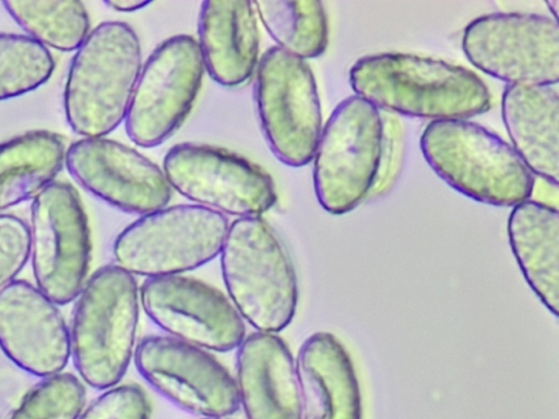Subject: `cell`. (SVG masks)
Segmentation results:
<instances>
[{
  "label": "cell",
  "mask_w": 559,
  "mask_h": 419,
  "mask_svg": "<svg viewBox=\"0 0 559 419\" xmlns=\"http://www.w3.org/2000/svg\"><path fill=\"white\" fill-rule=\"evenodd\" d=\"M152 406L138 384H117L83 408L78 419H150Z\"/></svg>",
  "instance_id": "4316f807"
},
{
  "label": "cell",
  "mask_w": 559,
  "mask_h": 419,
  "mask_svg": "<svg viewBox=\"0 0 559 419\" xmlns=\"http://www.w3.org/2000/svg\"><path fill=\"white\" fill-rule=\"evenodd\" d=\"M227 216L197 204H176L141 215L112 243L117 265L145 278L180 275L219 255Z\"/></svg>",
  "instance_id": "52a82bcc"
},
{
  "label": "cell",
  "mask_w": 559,
  "mask_h": 419,
  "mask_svg": "<svg viewBox=\"0 0 559 419\" xmlns=\"http://www.w3.org/2000/svg\"><path fill=\"white\" fill-rule=\"evenodd\" d=\"M508 237L521 273L543 304L558 316L559 213L557 207L526 200L513 206Z\"/></svg>",
  "instance_id": "44dd1931"
},
{
  "label": "cell",
  "mask_w": 559,
  "mask_h": 419,
  "mask_svg": "<svg viewBox=\"0 0 559 419\" xmlns=\"http://www.w3.org/2000/svg\"><path fill=\"white\" fill-rule=\"evenodd\" d=\"M0 349L43 379L61 373L71 357L70 331L58 304L26 280L0 292Z\"/></svg>",
  "instance_id": "2e32d148"
},
{
  "label": "cell",
  "mask_w": 559,
  "mask_h": 419,
  "mask_svg": "<svg viewBox=\"0 0 559 419\" xmlns=\"http://www.w3.org/2000/svg\"><path fill=\"white\" fill-rule=\"evenodd\" d=\"M50 51L27 35L0 33V100L22 96L53 73Z\"/></svg>",
  "instance_id": "d4e9b609"
},
{
  "label": "cell",
  "mask_w": 559,
  "mask_h": 419,
  "mask_svg": "<svg viewBox=\"0 0 559 419\" xmlns=\"http://www.w3.org/2000/svg\"><path fill=\"white\" fill-rule=\"evenodd\" d=\"M141 43L126 22L93 28L75 50L67 74L63 109L81 137H103L124 121L142 69Z\"/></svg>",
  "instance_id": "3957f363"
},
{
  "label": "cell",
  "mask_w": 559,
  "mask_h": 419,
  "mask_svg": "<svg viewBox=\"0 0 559 419\" xmlns=\"http://www.w3.org/2000/svg\"><path fill=\"white\" fill-rule=\"evenodd\" d=\"M86 402L82 381L71 373H59L35 384L9 419H78Z\"/></svg>",
  "instance_id": "484cf974"
},
{
  "label": "cell",
  "mask_w": 559,
  "mask_h": 419,
  "mask_svg": "<svg viewBox=\"0 0 559 419\" xmlns=\"http://www.w3.org/2000/svg\"><path fill=\"white\" fill-rule=\"evenodd\" d=\"M226 295L257 332L275 333L294 320L298 278L284 241L262 216L229 223L219 252Z\"/></svg>",
  "instance_id": "7a4b0ae2"
},
{
  "label": "cell",
  "mask_w": 559,
  "mask_h": 419,
  "mask_svg": "<svg viewBox=\"0 0 559 419\" xmlns=\"http://www.w3.org/2000/svg\"><path fill=\"white\" fill-rule=\"evenodd\" d=\"M234 379L246 419H301L295 358L277 334L246 335L236 348Z\"/></svg>",
  "instance_id": "e0dca14e"
},
{
  "label": "cell",
  "mask_w": 559,
  "mask_h": 419,
  "mask_svg": "<svg viewBox=\"0 0 559 419\" xmlns=\"http://www.w3.org/2000/svg\"><path fill=\"white\" fill-rule=\"evenodd\" d=\"M29 259L36 286L55 303L76 299L90 268L92 242L78 191L53 181L32 201Z\"/></svg>",
  "instance_id": "9c48e42d"
},
{
  "label": "cell",
  "mask_w": 559,
  "mask_h": 419,
  "mask_svg": "<svg viewBox=\"0 0 559 419\" xmlns=\"http://www.w3.org/2000/svg\"><path fill=\"white\" fill-rule=\"evenodd\" d=\"M386 145L384 119L368 100L352 95L331 112L312 158L313 189L332 215L355 210L373 190Z\"/></svg>",
  "instance_id": "8992f818"
},
{
  "label": "cell",
  "mask_w": 559,
  "mask_h": 419,
  "mask_svg": "<svg viewBox=\"0 0 559 419\" xmlns=\"http://www.w3.org/2000/svg\"><path fill=\"white\" fill-rule=\"evenodd\" d=\"M205 69L197 39L178 34L159 43L142 65L124 129L138 146L166 142L189 115Z\"/></svg>",
  "instance_id": "7c38bea8"
},
{
  "label": "cell",
  "mask_w": 559,
  "mask_h": 419,
  "mask_svg": "<svg viewBox=\"0 0 559 419\" xmlns=\"http://www.w3.org/2000/svg\"><path fill=\"white\" fill-rule=\"evenodd\" d=\"M12 20L44 47L75 51L90 34V17L81 1L5 0Z\"/></svg>",
  "instance_id": "cb8c5ba5"
},
{
  "label": "cell",
  "mask_w": 559,
  "mask_h": 419,
  "mask_svg": "<svg viewBox=\"0 0 559 419\" xmlns=\"http://www.w3.org/2000/svg\"><path fill=\"white\" fill-rule=\"evenodd\" d=\"M162 169L171 190L225 216H262L277 201L264 169L223 147L178 143L165 154Z\"/></svg>",
  "instance_id": "30bf717a"
},
{
  "label": "cell",
  "mask_w": 559,
  "mask_h": 419,
  "mask_svg": "<svg viewBox=\"0 0 559 419\" xmlns=\"http://www.w3.org/2000/svg\"><path fill=\"white\" fill-rule=\"evenodd\" d=\"M462 49L481 72L508 85H557L559 25L538 13H489L464 28Z\"/></svg>",
  "instance_id": "8fae6325"
},
{
  "label": "cell",
  "mask_w": 559,
  "mask_h": 419,
  "mask_svg": "<svg viewBox=\"0 0 559 419\" xmlns=\"http://www.w3.org/2000/svg\"><path fill=\"white\" fill-rule=\"evenodd\" d=\"M197 43L213 81L224 87L246 84L259 63L260 33L253 1H203Z\"/></svg>",
  "instance_id": "d6986e66"
},
{
  "label": "cell",
  "mask_w": 559,
  "mask_h": 419,
  "mask_svg": "<svg viewBox=\"0 0 559 419\" xmlns=\"http://www.w3.org/2000/svg\"><path fill=\"white\" fill-rule=\"evenodd\" d=\"M301 419H361V393L355 366L343 343L319 331L295 358Z\"/></svg>",
  "instance_id": "ac0fdd59"
},
{
  "label": "cell",
  "mask_w": 559,
  "mask_h": 419,
  "mask_svg": "<svg viewBox=\"0 0 559 419\" xmlns=\"http://www.w3.org/2000/svg\"><path fill=\"white\" fill-rule=\"evenodd\" d=\"M139 295L151 322L176 339L228 352L247 335L246 323L227 295L199 278L185 274L145 278Z\"/></svg>",
  "instance_id": "5bb4252c"
},
{
  "label": "cell",
  "mask_w": 559,
  "mask_h": 419,
  "mask_svg": "<svg viewBox=\"0 0 559 419\" xmlns=\"http://www.w3.org/2000/svg\"><path fill=\"white\" fill-rule=\"evenodd\" d=\"M253 100L264 140L277 160L308 165L322 131V111L313 72L306 60L270 47L259 59Z\"/></svg>",
  "instance_id": "ba28073f"
},
{
  "label": "cell",
  "mask_w": 559,
  "mask_h": 419,
  "mask_svg": "<svg viewBox=\"0 0 559 419\" xmlns=\"http://www.w3.org/2000/svg\"><path fill=\"white\" fill-rule=\"evenodd\" d=\"M133 363L160 397L197 417H230L239 410L234 375L209 350L168 335L136 342Z\"/></svg>",
  "instance_id": "4fadbf2b"
},
{
  "label": "cell",
  "mask_w": 559,
  "mask_h": 419,
  "mask_svg": "<svg viewBox=\"0 0 559 419\" xmlns=\"http://www.w3.org/2000/svg\"><path fill=\"white\" fill-rule=\"evenodd\" d=\"M148 0H107L104 4L116 12H134L150 5Z\"/></svg>",
  "instance_id": "f1b7e54d"
},
{
  "label": "cell",
  "mask_w": 559,
  "mask_h": 419,
  "mask_svg": "<svg viewBox=\"0 0 559 419\" xmlns=\"http://www.w3.org/2000/svg\"><path fill=\"white\" fill-rule=\"evenodd\" d=\"M135 276L115 264L96 270L76 297L70 331L73 364L88 386L120 383L133 360L140 319Z\"/></svg>",
  "instance_id": "277c9868"
},
{
  "label": "cell",
  "mask_w": 559,
  "mask_h": 419,
  "mask_svg": "<svg viewBox=\"0 0 559 419\" xmlns=\"http://www.w3.org/2000/svg\"><path fill=\"white\" fill-rule=\"evenodd\" d=\"M546 4L549 5V8H550V10L552 12V15H554L552 17L555 20H557V8L559 5V1L558 0H554V1H550V2L547 1Z\"/></svg>",
  "instance_id": "f546056e"
},
{
  "label": "cell",
  "mask_w": 559,
  "mask_h": 419,
  "mask_svg": "<svg viewBox=\"0 0 559 419\" xmlns=\"http://www.w3.org/2000/svg\"><path fill=\"white\" fill-rule=\"evenodd\" d=\"M64 166L85 191L123 213L141 216L167 206L173 196L157 164L106 136L73 142Z\"/></svg>",
  "instance_id": "9a60e30c"
},
{
  "label": "cell",
  "mask_w": 559,
  "mask_h": 419,
  "mask_svg": "<svg viewBox=\"0 0 559 419\" xmlns=\"http://www.w3.org/2000/svg\"><path fill=\"white\" fill-rule=\"evenodd\" d=\"M257 16L276 47L302 60L321 56L329 43L324 5L318 0H257Z\"/></svg>",
  "instance_id": "603a6c76"
},
{
  "label": "cell",
  "mask_w": 559,
  "mask_h": 419,
  "mask_svg": "<svg viewBox=\"0 0 559 419\" xmlns=\"http://www.w3.org/2000/svg\"><path fill=\"white\" fill-rule=\"evenodd\" d=\"M501 116L511 146L534 176L558 185L559 93L556 85H507Z\"/></svg>",
  "instance_id": "ffe728a7"
},
{
  "label": "cell",
  "mask_w": 559,
  "mask_h": 419,
  "mask_svg": "<svg viewBox=\"0 0 559 419\" xmlns=\"http://www.w3.org/2000/svg\"><path fill=\"white\" fill-rule=\"evenodd\" d=\"M355 95L378 109L435 120H468L491 108V93L472 70L441 59L383 52L349 70Z\"/></svg>",
  "instance_id": "6da1fadb"
},
{
  "label": "cell",
  "mask_w": 559,
  "mask_h": 419,
  "mask_svg": "<svg viewBox=\"0 0 559 419\" xmlns=\"http://www.w3.org/2000/svg\"><path fill=\"white\" fill-rule=\"evenodd\" d=\"M28 260V225L16 215L0 214V292L16 280Z\"/></svg>",
  "instance_id": "83f0119b"
},
{
  "label": "cell",
  "mask_w": 559,
  "mask_h": 419,
  "mask_svg": "<svg viewBox=\"0 0 559 419\" xmlns=\"http://www.w3.org/2000/svg\"><path fill=\"white\" fill-rule=\"evenodd\" d=\"M63 139L33 130L0 143V212L34 199L64 166Z\"/></svg>",
  "instance_id": "7402d4cb"
},
{
  "label": "cell",
  "mask_w": 559,
  "mask_h": 419,
  "mask_svg": "<svg viewBox=\"0 0 559 419\" xmlns=\"http://www.w3.org/2000/svg\"><path fill=\"white\" fill-rule=\"evenodd\" d=\"M197 419H234L231 417H198Z\"/></svg>",
  "instance_id": "4dcf8cb0"
},
{
  "label": "cell",
  "mask_w": 559,
  "mask_h": 419,
  "mask_svg": "<svg viewBox=\"0 0 559 419\" xmlns=\"http://www.w3.org/2000/svg\"><path fill=\"white\" fill-rule=\"evenodd\" d=\"M430 168L448 185L479 203L513 207L528 200L535 176L501 136L469 120H435L419 140Z\"/></svg>",
  "instance_id": "5b68a950"
}]
</instances>
